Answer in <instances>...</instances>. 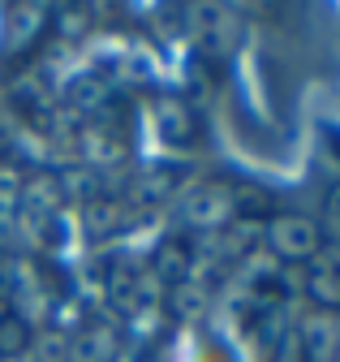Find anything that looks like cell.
Masks as SVG:
<instances>
[{
    "mask_svg": "<svg viewBox=\"0 0 340 362\" xmlns=\"http://www.w3.org/2000/svg\"><path fill=\"white\" fill-rule=\"evenodd\" d=\"M306 289L319 306L336 310L340 306V259H315L310 276H306Z\"/></svg>",
    "mask_w": 340,
    "mask_h": 362,
    "instance_id": "obj_3",
    "label": "cell"
},
{
    "mask_svg": "<svg viewBox=\"0 0 340 362\" xmlns=\"http://www.w3.org/2000/svg\"><path fill=\"white\" fill-rule=\"evenodd\" d=\"M186 216H190L194 224H224V220L233 216V194L220 190V186H207V190H198V194L190 199Z\"/></svg>",
    "mask_w": 340,
    "mask_h": 362,
    "instance_id": "obj_2",
    "label": "cell"
},
{
    "mask_svg": "<svg viewBox=\"0 0 340 362\" xmlns=\"http://www.w3.org/2000/svg\"><path fill=\"white\" fill-rule=\"evenodd\" d=\"M159 129H164L173 143H186V139H190V108L177 104V100L159 104Z\"/></svg>",
    "mask_w": 340,
    "mask_h": 362,
    "instance_id": "obj_4",
    "label": "cell"
},
{
    "mask_svg": "<svg viewBox=\"0 0 340 362\" xmlns=\"http://www.w3.org/2000/svg\"><path fill=\"white\" fill-rule=\"evenodd\" d=\"M323 216H327V233L340 238V190L327 194V211H323Z\"/></svg>",
    "mask_w": 340,
    "mask_h": 362,
    "instance_id": "obj_7",
    "label": "cell"
},
{
    "mask_svg": "<svg viewBox=\"0 0 340 362\" xmlns=\"http://www.w3.org/2000/svg\"><path fill=\"white\" fill-rule=\"evenodd\" d=\"M26 341H30L26 324L9 320V315H0V354H5V358H13V354H22V345H26Z\"/></svg>",
    "mask_w": 340,
    "mask_h": 362,
    "instance_id": "obj_5",
    "label": "cell"
},
{
    "mask_svg": "<svg viewBox=\"0 0 340 362\" xmlns=\"http://www.w3.org/2000/svg\"><path fill=\"white\" fill-rule=\"evenodd\" d=\"M159 272H164L168 281H181L186 272H190V255H186L181 246H164V250H159Z\"/></svg>",
    "mask_w": 340,
    "mask_h": 362,
    "instance_id": "obj_6",
    "label": "cell"
},
{
    "mask_svg": "<svg viewBox=\"0 0 340 362\" xmlns=\"http://www.w3.org/2000/svg\"><path fill=\"white\" fill-rule=\"evenodd\" d=\"M267 242L280 259H315L319 255V224L306 216H276Z\"/></svg>",
    "mask_w": 340,
    "mask_h": 362,
    "instance_id": "obj_1",
    "label": "cell"
}]
</instances>
